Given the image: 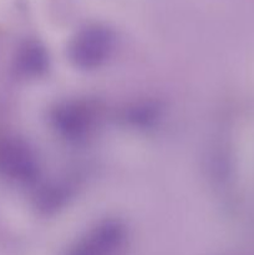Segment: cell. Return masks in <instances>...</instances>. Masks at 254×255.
Instances as JSON below:
<instances>
[{"label":"cell","mask_w":254,"mask_h":255,"mask_svg":"<svg viewBox=\"0 0 254 255\" xmlns=\"http://www.w3.org/2000/svg\"><path fill=\"white\" fill-rule=\"evenodd\" d=\"M94 112L82 102H69L54 114V124L62 134L67 137H80L91 127Z\"/></svg>","instance_id":"cell-3"},{"label":"cell","mask_w":254,"mask_h":255,"mask_svg":"<svg viewBox=\"0 0 254 255\" xmlns=\"http://www.w3.org/2000/svg\"><path fill=\"white\" fill-rule=\"evenodd\" d=\"M0 173L16 181L34 178L36 161L24 142L12 137L0 138Z\"/></svg>","instance_id":"cell-2"},{"label":"cell","mask_w":254,"mask_h":255,"mask_svg":"<svg viewBox=\"0 0 254 255\" xmlns=\"http://www.w3.org/2000/svg\"><path fill=\"white\" fill-rule=\"evenodd\" d=\"M114 45L111 31L102 26H90L81 30L72 40L71 59L80 67L99 66L109 56Z\"/></svg>","instance_id":"cell-1"},{"label":"cell","mask_w":254,"mask_h":255,"mask_svg":"<svg viewBox=\"0 0 254 255\" xmlns=\"http://www.w3.org/2000/svg\"><path fill=\"white\" fill-rule=\"evenodd\" d=\"M45 52L39 45L27 44L20 52L19 64L21 69L29 72H37L45 66Z\"/></svg>","instance_id":"cell-4"}]
</instances>
